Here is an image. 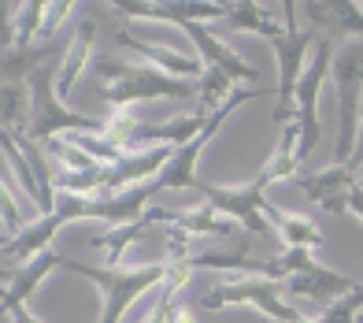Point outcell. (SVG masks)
<instances>
[{"instance_id": "cell-1", "label": "cell", "mask_w": 363, "mask_h": 323, "mask_svg": "<svg viewBox=\"0 0 363 323\" xmlns=\"http://www.w3.org/2000/svg\"><path fill=\"white\" fill-rule=\"evenodd\" d=\"M96 93L123 111L141 101H186L196 97V82H182L148 63H123L119 56H101L96 60Z\"/></svg>"}, {"instance_id": "cell-2", "label": "cell", "mask_w": 363, "mask_h": 323, "mask_svg": "<svg viewBox=\"0 0 363 323\" xmlns=\"http://www.w3.org/2000/svg\"><path fill=\"white\" fill-rule=\"evenodd\" d=\"M56 75H60V60H48L45 67H38L30 75V126L26 138L34 141H52L56 134H104L108 119H93L82 116L71 104L60 101L56 93Z\"/></svg>"}, {"instance_id": "cell-3", "label": "cell", "mask_w": 363, "mask_h": 323, "mask_svg": "<svg viewBox=\"0 0 363 323\" xmlns=\"http://www.w3.org/2000/svg\"><path fill=\"white\" fill-rule=\"evenodd\" d=\"M63 271H74V275L89 279L104 297V312H101V323H123V316L130 312L145 290L152 286H163L167 279V261L163 264H138V268H108V264H82V261H67L63 256Z\"/></svg>"}, {"instance_id": "cell-4", "label": "cell", "mask_w": 363, "mask_h": 323, "mask_svg": "<svg viewBox=\"0 0 363 323\" xmlns=\"http://www.w3.org/2000/svg\"><path fill=\"white\" fill-rule=\"evenodd\" d=\"M334 101H337V149L334 164H352L363 119V41H345L334 53Z\"/></svg>"}, {"instance_id": "cell-5", "label": "cell", "mask_w": 363, "mask_h": 323, "mask_svg": "<svg viewBox=\"0 0 363 323\" xmlns=\"http://www.w3.org/2000/svg\"><path fill=\"white\" fill-rule=\"evenodd\" d=\"M282 19H286V34L278 38L274 60H278V89H274V126H289L293 123V108H296V86L308 71L311 48H315V34L301 30L296 23V4H282Z\"/></svg>"}, {"instance_id": "cell-6", "label": "cell", "mask_w": 363, "mask_h": 323, "mask_svg": "<svg viewBox=\"0 0 363 323\" xmlns=\"http://www.w3.org/2000/svg\"><path fill=\"white\" fill-rule=\"evenodd\" d=\"M204 309L216 312V309H234V305H252L259 309L267 319H278V323H304V312L293 309V305L282 297L278 283L271 279H238V283H223L216 290L204 294Z\"/></svg>"}, {"instance_id": "cell-7", "label": "cell", "mask_w": 363, "mask_h": 323, "mask_svg": "<svg viewBox=\"0 0 363 323\" xmlns=\"http://www.w3.org/2000/svg\"><path fill=\"white\" fill-rule=\"evenodd\" d=\"M330 67H334V41L319 38L311 48L308 71L296 86V108H293V123L301 126V160L319 145V89L330 78Z\"/></svg>"}, {"instance_id": "cell-8", "label": "cell", "mask_w": 363, "mask_h": 323, "mask_svg": "<svg viewBox=\"0 0 363 323\" xmlns=\"http://www.w3.org/2000/svg\"><path fill=\"white\" fill-rule=\"evenodd\" d=\"M201 197L216 208V212H223V216H230L234 223H241L245 231H256V234H263V238H278V231H274V223L267 219V204L271 201H263V193L252 186V182H241V186H204L201 182Z\"/></svg>"}, {"instance_id": "cell-9", "label": "cell", "mask_w": 363, "mask_h": 323, "mask_svg": "<svg viewBox=\"0 0 363 323\" xmlns=\"http://www.w3.org/2000/svg\"><path fill=\"white\" fill-rule=\"evenodd\" d=\"M286 264H289V294L308 297V301L323 305V309L334 305L341 294H349V290L356 286L352 279H345V275H337V271L323 268L308 249H286Z\"/></svg>"}, {"instance_id": "cell-10", "label": "cell", "mask_w": 363, "mask_h": 323, "mask_svg": "<svg viewBox=\"0 0 363 323\" xmlns=\"http://www.w3.org/2000/svg\"><path fill=\"white\" fill-rule=\"evenodd\" d=\"M174 26H182V30L189 34L193 53H201L204 67H216V71H223L226 78H234V82H259V78H263L249 60H245L241 53H234V48H230V45L216 34V26L189 23V19H182V23H174Z\"/></svg>"}, {"instance_id": "cell-11", "label": "cell", "mask_w": 363, "mask_h": 323, "mask_svg": "<svg viewBox=\"0 0 363 323\" xmlns=\"http://www.w3.org/2000/svg\"><path fill=\"white\" fill-rule=\"evenodd\" d=\"M115 45L130 48V53H138L148 67H156V71L171 75V78H182V82H201V75L208 71L204 60L196 56V53H182V48H171V45L141 41V38H134V34H126V30L115 38Z\"/></svg>"}, {"instance_id": "cell-12", "label": "cell", "mask_w": 363, "mask_h": 323, "mask_svg": "<svg viewBox=\"0 0 363 323\" xmlns=\"http://www.w3.org/2000/svg\"><path fill=\"white\" fill-rule=\"evenodd\" d=\"M293 182L301 186L326 216H345L349 212V190L356 186V171L349 164H330V168H319V171L296 175Z\"/></svg>"}, {"instance_id": "cell-13", "label": "cell", "mask_w": 363, "mask_h": 323, "mask_svg": "<svg viewBox=\"0 0 363 323\" xmlns=\"http://www.w3.org/2000/svg\"><path fill=\"white\" fill-rule=\"evenodd\" d=\"M178 149L174 145H156V149H141V153H126L115 168H108V193H123V190H134V186H148L156 175L171 164V156Z\"/></svg>"}, {"instance_id": "cell-14", "label": "cell", "mask_w": 363, "mask_h": 323, "mask_svg": "<svg viewBox=\"0 0 363 323\" xmlns=\"http://www.w3.org/2000/svg\"><path fill=\"white\" fill-rule=\"evenodd\" d=\"M60 264H63V256L52 253V249H45V253L34 256L30 264L15 268L11 275H8V283H0V316H8L11 309L26 305L30 294H34V290L45 283V275H48V271H56Z\"/></svg>"}, {"instance_id": "cell-15", "label": "cell", "mask_w": 363, "mask_h": 323, "mask_svg": "<svg viewBox=\"0 0 363 323\" xmlns=\"http://www.w3.org/2000/svg\"><path fill=\"white\" fill-rule=\"evenodd\" d=\"M174 216H178V212H171V208H148V212H145L138 223H123V227H108L104 234H96L93 246L108 253V261H104L108 268H119L123 256H126V249L134 246V241H141L145 231L152 227V223H167V227H171Z\"/></svg>"}, {"instance_id": "cell-16", "label": "cell", "mask_w": 363, "mask_h": 323, "mask_svg": "<svg viewBox=\"0 0 363 323\" xmlns=\"http://www.w3.org/2000/svg\"><path fill=\"white\" fill-rule=\"evenodd\" d=\"M296 171H301V126L289 123V126H282V134H278L274 153H271L267 164L259 168V175L252 179V186L263 193V190L274 186V182L296 179Z\"/></svg>"}, {"instance_id": "cell-17", "label": "cell", "mask_w": 363, "mask_h": 323, "mask_svg": "<svg viewBox=\"0 0 363 323\" xmlns=\"http://www.w3.org/2000/svg\"><path fill=\"white\" fill-rule=\"evenodd\" d=\"M93 41H96V23H93V19H78L74 34H71V45L63 48L60 75H56V93H60V101H63V97H71L74 82L82 78V71H86L89 53H93Z\"/></svg>"}, {"instance_id": "cell-18", "label": "cell", "mask_w": 363, "mask_h": 323, "mask_svg": "<svg viewBox=\"0 0 363 323\" xmlns=\"http://www.w3.org/2000/svg\"><path fill=\"white\" fill-rule=\"evenodd\" d=\"M282 11V8H278ZM278 11L271 4H230L226 11V30H238V34H256L263 41H278L286 34V23H278Z\"/></svg>"}, {"instance_id": "cell-19", "label": "cell", "mask_w": 363, "mask_h": 323, "mask_svg": "<svg viewBox=\"0 0 363 323\" xmlns=\"http://www.w3.org/2000/svg\"><path fill=\"white\" fill-rule=\"evenodd\" d=\"M48 60H56V45H11L0 53V86H23V78L30 82V75L45 67Z\"/></svg>"}, {"instance_id": "cell-20", "label": "cell", "mask_w": 363, "mask_h": 323, "mask_svg": "<svg viewBox=\"0 0 363 323\" xmlns=\"http://www.w3.org/2000/svg\"><path fill=\"white\" fill-rule=\"evenodd\" d=\"M267 219L274 223V231L286 241V249H308L311 253L323 246V231L308 216H293V212H282V208L267 204Z\"/></svg>"}, {"instance_id": "cell-21", "label": "cell", "mask_w": 363, "mask_h": 323, "mask_svg": "<svg viewBox=\"0 0 363 323\" xmlns=\"http://www.w3.org/2000/svg\"><path fill=\"white\" fill-rule=\"evenodd\" d=\"M0 153H4L8 168H11V175H15V186H19V193L41 212V201H45V197H41L38 175H34V168H30V160H26V153L19 149V141H15L11 131H0Z\"/></svg>"}, {"instance_id": "cell-22", "label": "cell", "mask_w": 363, "mask_h": 323, "mask_svg": "<svg viewBox=\"0 0 363 323\" xmlns=\"http://www.w3.org/2000/svg\"><path fill=\"white\" fill-rule=\"evenodd\" d=\"M171 227H182L186 234H208V238H234L241 231V223H234L230 216L216 212L208 201L201 208H193V212H178Z\"/></svg>"}, {"instance_id": "cell-23", "label": "cell", "mask_w": 363, "mask_h": 323, "mask_svg": "<svg viewBox=\"0 0 363 323\" xmlns=\"http://www.w3.org/2000/svg\"><path fill=\"white\" fill-rule=\"evenodd\" d=\"M30 126V86H0V131Z\"/></svg>"}, {"instance_id": "cell-24", "label": "cell", "mask_w": 363, "mask_h": 323, "mask_svg": "<svg viewBox=\"0 0 363 323\" xmlns=\"http://www.w3.org/2000/svg\"><path fill=\"white\" fill-rule=\"evenodd\" d=\"M363 316V283H356L349 294H341L334 305H326L319 323H356Z\"/></svg>"}, {"instance_id": "cell-25", "label": "cell", "mask_w": 363, "mask_h": 323, "mask_svg": "<svg viewBox=\"0 0 363 323\" xmlns=\"http://www.w3.org/2000/svg\"><path fill=\"white\" fill-rule=\"evenodd\" d=\"M41 19H45V4L30 0V4H19V15H15V45H38L41 34Z\"/></svg>"}, {"instance_id": "cell-26", "label": "cell", "mask_w": 363, "mask_h": 323, "mask_svg": "<svg viewBox=\"0 0 363 323\" xmlns=\"http://www.w3.org/2000/svg\"><path fill=\"white\" fill-rule=\"evenodd\" d=\"M19 201H26V197L11 190V179H0V223H4V231H8L11 238L26 227V219H23V204H19Z\"/></svg>"}, {"instance_id": "cell-27", "label": "cell", "mask_w": 363, "mask_h": 323, "mask_svg": "<svg viewBox=\"0 0 363 323\" xmlns=\"http://www.w3.org/2000/svg\"><path fill=\"white\" fill-rule=\"evenodd\" d=\"M52 153L60 156L63 171H96V168H104V164H96L89 153H82L71 138H67V141H52Z\"/></svg>"}, {"instance_id": "cell-28", "label": "cell", "mask_w": 363, "mask_h": 323, "mask_svg": "<svg viewBox=\"0 0 363 323\" xmlns=\"http://www.w3.org/2000/svg\"><path fill=\"white\" fill-rule=\"evenodd\" d=\"M74 8L67 4V0H56V4H45V19H41V34H38V41L41 45H52V38L60 34V26H63V19H67Z\"/></svg>"}, {"instance_id": "cell-29", "label": "cell", "mask_w": 363, "mask_h": 323, "mask_svg": "<svg viewBox=\"0 0 363 323\" xmlns=\"http://www.w3.org/2000/svg\"><path fill=\"white\" fill-rule=\"evenodd\" d=\"M15 15H19V8H11L0 0V53L15 45Z\"/></svg>"}, {"instance_id": "cell-30", "label": "cell", "mask_w": 363, "mask_h": 323, "mask_svg": "<svg viewBox=\"0 0 363 323\" xmlns=\"http://www.w3.org/2000/svg\"><path fill=\"white\" fill-rule=\"evenodd\" d=\"M349 212L363 223V186H359V179H356V186L349 190Z\"/></svg>"}, {"instance_id": "cell-31", "label": "cell", "mask_w": 363, "mask_h": 323, "mask_svg": "<svg viewBox=\"0 0 363 323\" xmlns=\"http://www.w3.org/2000/svg\"><path fill=\"white\" fill-rule=\"evenodd\" d=\"M11 323H41V319L30 312L26 305H19V309H11Z\"/></svg>"}, {"instance_id": "cell-32", "label": "cell", "mask_w": 363, "mask_h": 323, "mask_svg": "<svg viewBox=\"0 0 363 323\" xmlns=\"http://www.w3.org/2000/svg\"><path fill=\"white\" fill-rule=\"evenodd\" d=\"M356 175L363 171V119H359V141H356V156H352V164H349Z\"/></svg>"}, {"instance_id": "cell-33", "label": "cell", "mask_w": 363, "mask_h": 323, "mask_svg": "<svg viewBox=\"0 0 363 323\" xmlns=\"http://www.w3.org/2000/svg\"><path fill=\"white\" fill-rule=\"evenodd\" d=\"M356 179H359V186H363V171H359V175H356Z\"/></svg>"}, {"instance_id": "cell-34", "label": "cell", "mask_w": 363, "mask_h": 323, "mask_svg": "<svg viewBox=\"0 0 363 323\" xmlns=\"http://www.w3.org/2000/svg\"><path fill=\"white\" fill-rule=\"evenodd\" d=\"M304 323H319V319H304Z\"/></svg>"}, {"instance_id": "cell-35", "label": "cell", "mask_w": 363, "mask_h": 323, "mask_svg": "<svg viewBox=\"0 0 363 323\" xmlns=\"http://www.w3.org/2000/svg\"><path fill=\"white\" fill-rule=\"evenodd\" d=\"M356 323H363V316H359V319H356Z\"/></svg>"}, {"instance_id": "cell-36", "label": "cell", "mask_w": 363, "mask_h": 323, "mask_svg": "<svg viewBox=\"0 0 363 323\" xmlns=\"http://www.w3.org/2000/svg\"><path fill=\"white\" fill-rule=\"evenodd\" d=\"M0 227H4V223H0Z\"/></svg>"}]
</instances>
